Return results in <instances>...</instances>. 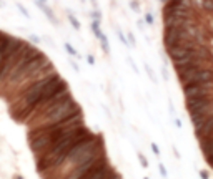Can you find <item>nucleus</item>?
<instances>
[{"label":"nucleus","instance_id":"39448f33","mask_svg":"<svg viewBox=\"0 0 213 179\" xmlns=\"http://www.w3.org/2000/svg\"><path fill=\"white\" fill-rule=\"evenodd\" d=\"M152 149H153V153H155L156 156H160V149H158V146L155 143H152Z\"/></svg>","mask_w":213,"mask_h":179},{"label":"nucleus","instance_id":"9d476101","mask_svg":"<svg viewBox=\"0 0 213 179\" xmlns=\"http://www.w3.org/2000/svg\"><path fill=\"white\" fill-rule=\"evenodd\" d=\"M145 179H148V178H145Z\"/></svg>","mask_w":213,"mask_h":179},{"label":"nucleus","instance_id":"423d86ee","mask_svg":"<svg viewBox=\"0 0 213 179\" xmlns=\"http://www.w3.org/2000/svg\"><path fill=\"white\" fill-rule=\"evenodd\" d=\"M200 176H202V179H210V174H208L207 171H203V169L200 171Z\"/></svg>","mask_w":213,"mask_h":179},{"label":"nucleus","instance_id":"20e7f679","mask_svg":"<svg viewBox=\"0 0 213 179\" xmlns=\"http://www.w3.org/2000/svg\"><path fill=\"white\" fill-rule=\"evenodd\" d=\"M138 159H140V162H142V166H143V168H148V161L145 159L143 154H138Z\"/></svg>","mask_w":213,"mask_h":179},{"label":"nucleus","instance_id":"1a4fd4ad","mask_svg":"<svg viewBox=\"0 0 213 179\" xmlns=\"http://www.w3.org/2000/svg\"><path fill=\"white\" fill-rule=\"evenodd\" d=\"M110 179H122V176H120V174H118V173H117L115 176H113V178H110Z\"/></svg>","mask_w":213,"mask_h":179},{"label":"nucleus","instance_id":"f257e3e1","mask_svg":"<svg viewBox=\"0 0 213 179\" xmlns=\"http://www.w3.org/2000/svg\"><path fill=\"white\" fill-rule=\"evenodd\" d=\"M90 134L92 133H90V129H88L85 124L80 126L77 131L70 133L67 138H64L60 143L52 146L47 153H43L42 156L37 158V171L40 174H43V173H48V171L57 169L58 166L67 159L70 151L73 149L78 143H82L83 139H87Z\"/></svg>","mask_w":213,"mask_h":179},{"label":"nucleus","instance_id":"7ed1b4c3","mask_svg":"<svg viewBox=\"0 0 213 179\" xmlns=\"http://www.w3.org/2000/svg\"><path fill=\"white\" fill-rule=\"evenodd\" d=\"M183 95H185V100L212 96L213 95V81H205V83H195V85L183 86Z\"/></svg>","mask_w":213,"mask_h":179},{"label":"nucleus","instance_id":"6e6552de","mask_svg":"<svg viewBox=\"0 0 213 179\" xmlns=\"http://www.w3.org/2000/svg\"><path fill=\"white\" fill-rule=\"evenodd\" d=\"M153 22V18H152V15L150 13H147V23H152Z\"/></svg>","mask_w":213,"mask_h":179},{"label":"nucleus","instance_id":"0eeeda50","mask_svg":"<svg viewBox=\"0 0 213 179\" xmlns=\"http://www.w3.org/2000/svg\"><path fill=\"white\" fill-rule=\"evenodd\" d=\"M160 173H161V176H163V178H165V176H167V169L163 168V166H161V164H160Z\"/></svg>","mask_w":213,"mask_h":179},{"label":"nucleus","instance_id":"f03ea898","mask_svg":"<svg viewBox=\"0 0 213 179\" xmlns=\"http://www.w3.org/2000/svg\"><path fill=\"white\" fill-rule=\"evenodd\" d=\"M182 88L195 83H205V81H213V68H203V70H191L186 73L178 75Z\"/></svg>","mask_w":213,"mask_h":179}]
</instances>
